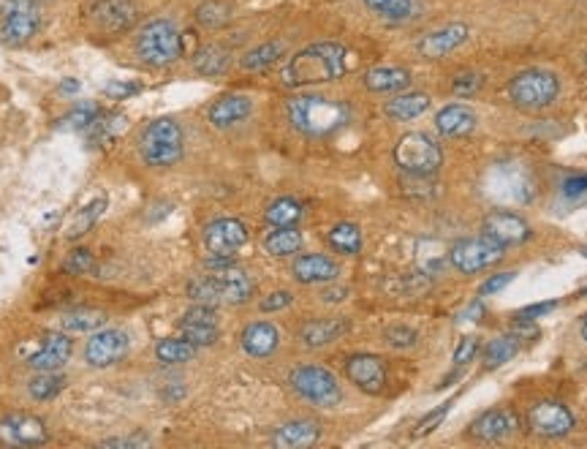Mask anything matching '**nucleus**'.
<instances>
[{
    "instance_id": "nucleus-1",
    "label": "nucleus",
    "mask_w": 587,
    "mask_h": 449,
    "mask_svg": "<svg viewBox=\"0 0 587 449\" xmlns=\"http://www.w3.org/2000/svg\"><path fill=\"white\" fill-rule=\"evenodd\" d=\"M348 71V49L337 41H318L299 49L297 55L283 66V85L286 88H310L335 82Z\"/></svg>"
},
{
    "instance_id": "nucleus-2",
    "label": "nucleus",
    "mask_w": 587,
    "mask_h": 449,
    "mask_svg": "<svg viewBox=\"0 0 587 449\" xmlns=\"http://www.w3.org/2000/svg\"><path fill=\"white\" fill-rule=\"evenodd\" d=\"M286 115L294 131L305 137H329L351 120V109L343 101L318 96V93H305V96L289 98Z\"/></svg>"
},
{
    "instance_id": "nucleus-3",
    "label": "nucleus",
    "mask_w": 587,
    "mask_h": 449,
    "mask_svg": "<svg viewBox=\"0 0 587 449\" xmlns=\"http://www.w3.org/2000/svg\"><path fill=\"white\" fill-rule=\"evenodd\" d=\"M253 292H256V286H253L251 275L240 270V267H234V264L218 267L210 275L193 278L191 284H188V297L204 305L248 303Z\"/></svg>"
},
{
    "instance_id": "nucleus-4",
    "label": "nucleus",
    "mask_w": 587,
    "mask_h": 449,
    "mask_svg": "<svg viewBox=\"0 0 587 449\" xmlns=\"http://www.w3.org/2000/svg\"><path fill=\"white\" fill-rule=\"evenodd\" d=\"M482 191L495 205H528L536 196V180L520 161H498L484 172Z\"/></svg>"
},
{
    "instance_id": "nucleus-5",
    "label": "nucleus",
    "mask_w": 587,
    "mask_h": 449,
    "mask_svg": "<svg viewBox=\"0 0 587 449\" xmlns=\"http://www.w3.org/2000/svg\"><path fill=\"white\" fill-rule=\"evenodd\" d=\"M139 156L153 169H169L183 158V128L172 118H158L139 137Z\"/></svg>"
},
{
    "instance_id": "nucleus-6",
    "label": "nucleus",
    "mask_w": 587,
    "mask_h": 449,
    "mask_svg": "<svg viewBox=\"0 0 587 449\" xmlns=\"http://www.w3.org/2000/svg\"><path fill=\"white\" fill-rule=\"evenodd\" d=\"M395 164L411 177H433L443 164V150L430 134L411 131L397 139Z\"/></svg>"
},
{
    "instance_id": "nucleus-7",
    "label": "nucleus",
    "mask_w": 587,
    "mask_h": 449,
    "mask_svg": "<svg viewBox=\"0 0 587 449\" xmlns=\"http://www.w3.org/2000/svg\"><path fill=\"white\" fill-rule=\"evenodd\" d=\"M136 55L150 66H169L183 55V36L172 20H150L136 36Z\"/></svg>"
},
{
    "instance_id": "nucleus-8",
    "label": "nucleus",
    "mask_w": 587,
    "mask_h": 449,
    "mask_svg": "<svg viewBox=\"0 0 587 449\" xmlns=\"http://www.w3.org/2000/svg\"><path fill=\"white\" fill-rule=\"evenodd\" d=\"M289 384L294 387L299 398L316 403L321 409H332L343 401V390L337 384L335 373L321 368V365H299L289 376Z\"/></svg>"
},
{
    "instance_id": "nucleus-9",
    "label": "nucleus",
    "mask_w": 587,
    "mask_h": 449,
    "mask_svg": "<svg viewBox=\"0 0 587 449\" xmlns=\"http://www.w3.org/2000/svg\"><path fill=\"white\" fill-rule=\"evenodd\" d=\"M560 93V79L552 71L528 69L511 79L509 96L520 109H544L555 104Z\"/></svg>"
},
{
    "instance_id": "nucleus-10",
    "label": "nucleus",
    "mask_w": 587,
    "mask_h": 449,
    "mask_svg": "<svg viewBox=\"0 0 587 449\" xmlns=\"http://www.w3.org/2000/svg\"><path fill=\"white\" fill-rule=\"evenodd\" d=\"M41 25L36 0H0V41L9 47L28 44Z\"/></svg>"
},
{
    "instance_id": "nucleus-11",
    "label": "nucleus",
    "mask_w": 587,
    "mask_h": 449,
    "mask_svg": "<svg viewBox=\"0 0 587 449\" xmlns=\"http://www.w3.org/2000/svg\"><path fill=\"white\" fill-rule=\"evenodd\" d=\"M503 251L506 248L501 243H495L492 237H487L482 232L479 237H465L460 243H454L449 248V262H452L454 270L473 275L482 273V270L492 267L495 262H501Z\"/></svg>"
},
{
    "instance_id": "nucleus-12",
    "label": "nucleus",
    "mask_w": 587,
    "mask_h": 449,
    "mask_svg": "<svg viewBox=\"0 0 587 449\" xmlns=\"http://www.w3.org/2000/svg\"><path fill=\"white\" fill-rule=\"evenodd\" d=\"M131 349V338L123 330H96L85 346V362L90 368H112Z\"/></svg>"
},
{
    "instance_id": "nucleus-13",
    "label": "nucleus",
    "mask_w": 587,
    "mask_h": 449,
    "mask_svg": "<svg viewBox=\"0 0 587 449\" xmlns=\"http://www.w3.org/2000/svg\"><path fill=\"white\" fill-rule=\"evenodd\" d=\"M530 430L539 433L544 439H563L574 430V414L566 403L560 401H541L536 403L528 414Z\"/></svg>"
},
{
    "instance_id": "nucleus-14",
    "label": "nucleus",
    "mask_w": 587,
    "mask_h": 449,
    "mask_svg": "<svg viewBox=\"0 0 587 449\" xmlns=\"http://www.w3.org/2000/svg\"><path fill=\"white\" fill-rule=\"evenodd\" d=\"M0 441L11 447H36L47 441V425L33 414H6L0 420Z\"/></svg>"
},
{
    "instance_id": "nucleus-15",
    "label": "nucleus",
    "mask_w": 587,
    "mask_h": 449,
    "mask_svg": "<svg viewBox=\"0 0 587 449\" xmlns=\"http://www.w3.org/2000/svg\"><path fill=\"white\" fill-rule=\"evenodd\" d=\"M248 243V229L237 218H218L204 229V245L215 256H234Z\"/></svg>"
},
{
    "instance_id": "nucleus-16",
    "label": "nucleus",
    "mask_w": 587,
    "mask_h": 449,
    "mask_svg": "<svg viewBox=\"0 0 587 449\" xmlns=\"http://www.w3.org/2000/svg\"><path fill=\"white\" fill-rule=\"evenodd\" d=\"M180 330H183L185 341H191L196 349L199 346H212L221 335V327H218V313L212 305L196 303L191 311H185L183 322H180Z\"/></svg>"
},
{
    "instance_id": "nucleus-17",
    "label": "nucleus",
    "mask_w": 587,
    "mask_h": 449,
    "mask_svg": "<svg viewBox=\"0 0 587 449\" xmlns=\"http://www.w3.org/2000/svg\"><path fill=\"white\" fill-rule=\"evenodd\" d=\"M482 232L492 237L495 243H501L503 248H509V245H522L528 240L530 226L522 215L509 213V210H495L482 221Z\"/></svg>"
},
{
    "instance_id": "nucleus-18",
    "label": "nucleus",
    "mask_w": 587,
    "mask_h": 449,
    "mask_svg": "<svg viewBox=\"0 0 587 449\" xmlns=\"http://www.w3.org/2000/svg\"><path fill=\"white\" fill-rule=\"evenodd\" d=\"M346 376L362 392L378 395L386 384V365L376 354H354L346 360Z\"/></svg>"
},
{
    "instance_id": "nucleus-19",
    "label": "nucleus",
    "mask_w": 587,
    "mask_h": 449,
    "mask_svg": "<svg viewBox=\"0 0 587 449\" xmlns=\"http://www.w3.org/2000/svg\"><path fill=\"white\" fill-rule=\"evenodd\" d=\"M465 41H468V25L452 22V25H443V28L438 30H430L427 36L419 39L416 49H419V55H422V58L438 60V58H446V55H452L454 49H460Z\"/></svg>"
},
{
    "instance_id": "nucleus-20",
    "label": "nucleus",
    "mask_w": 587,
    "mask_h": 449,
    "mask_svg": "<svg viewBox=\"0 0 587 449\" xmlns=\"http://www.w3.org/2000/svg\"><path fill=\"white\" fill-rule=\"evenodd\" d=\"M520 428V422H517V414L511 409H492L484 411L482 417H476L471 422V428H468V436L473 441H484V444H490V441H503L509 439L514 430Z\"/></svg>"
},
{
    "instance_id": "nucleus-21",
    "label": "nucleus",
    "mask_w": 587,
    "mask_h": 449,
    "mask_svg": "<svg viewBox=\"0 0 587 449\" xmlns=\"http://www.w3.org/2000/svg\"><path fill=\"white\" fill-rule=\"evenodd\" d=\"M71 352H74V341L68 338V332H47L39 352L28 357V365L33 371H60Z\"/></svg>"
},
{
    "instance_id": "nucleus-22",
    "label": "nucleus",
    "mask_w": 587,
    "mask_h": 449,
    "mask_svg": "<svg viewBox=\"0 0 587 449\" xmlns=\"http://www.w3.org/2000/svg\"><path fill=\"white\" fill-rule=\"evenodd\" d=\"M90 17L104 33H123L134 25L136 6L131 0H101L93 6Z\"/></svg>"
},
{
    "instance_id": "nucleus-23",
    "label": "nucleus",
    "mask_w": 587,
    "mask_h": 449,
    "mask_svg": "<svg viewBox=\"0 0 587 449\" xmlns=\"http://www.w3.org/2000/svg\"><path fill=\"white\" fill-rule=\"evenodd\" d=\"M476 126H479V118L465 104H449V107H443L435 115V128H438V134H443V137H468V134L476 131Z\"/></svg>"
},
{
    "instance_id": "nucleus-24",
    "label": "nucleus",
    "mask_w": 587,
    "mask_h": 449,
    "mask_svg": "<svg viewBox=\"0 0 587 449\" xmlns=\"http://www.w3.org/2000/svg\"><path fill=\"white\" fill-rule=\"evenodd\" d=\"M291 273L299 284H329L340 275V267L324 254H305L294 262Z\"/></svg>"
},
{
    "instance_id": "nucleus-25",
    "label": "nucleus",
    "mask_w": 587,
    "mask_h": 449,
    "mask_svg": "<svg viewBox=\"0 0 587 449\" xmlns=\"http://www.w3.org/2000/svg\"><path fill=\"white\" fill-rule=\"evenodd\" d=\"M253 112V101L248 96H240V93H231V96L218 98L215 104L207 112V118L215 128H231L242 123Z\"/></svg>"
},
{
    "instance_id": "nucleus-26",
    "label": "nucleus",
    "mask_w": 587,
    "mask_h": 449,
    "mask_svg": "<svg viewBox=\"0 0 587 449\" xmlns=\"http://www.w3.org/2000/svg\"><path fill=\"white\" fill-rule=\"evenodd\" d=\"M348 330H351L348 319H316V322H308L299 330V341L308 349H321V346L340 341Z\"/></svg>"
},
{
    "instance_id": "nucleus-27",
    "label": "nucleus",
    "mask_w": 587,
    "mask_h": 449,
    "mask_svg": "<svg viewBox=\"0 0 587 449\" xmlns=\"http://www.w3.org/2000/svg\"><path fill=\"white\" fill-rule=\"evenodd\" d=\"M240 343L251 357H270L280 346V332L270 322H253L242 330Z\"/></svg>"
},
{
    "instance_id": "nucleus-28",
    "label": "nucleus",
    "mask_w": 587,
    "mask_h": 449,
    "mask_svg": "<svg viewBox=\"0 0 587 449\" xmlns=\"http://www.w3.org/2000/svg\"><path fill=\"white\" fill-rule=\"evenodd\" d=\"M321 436V428L316 422L310 420H294L280 425L275 433H272V444L280 449H302V447H313Z\"/></svg>"
},
{
    "instance_id": "nucleus-29",
    "label": "nucleus",
    "mask_w": 587,
    "mask_h": 449,
    "mask_svg": "<svg viewBox=\"0 0 587 449\" xmlns=\"http://www.w3.org/2000/svg\"><path fill=\"white\" fill-rule=\"evenodd\" d=\"M362 82L373 93H400L411 85V71L403 66H376L367 71Z\"/></svg>"
},
{
    "instance_id": "nucleus-30",
    "label": "nucleus",
    "mask_w": 587,
    "mask_h": 449,
    "mask_svg": "<svg viewBox=\"0 0 587 449\" xmlns=\"http://www.w3.org/2000/svg\"><path fill=\"white\" fill-rule=\"evenodd\" d=\"M430 109V96L427 93H397L384 104V115L400 123L422 118L424 112Z\"/></svg>"
},
{
    "instance_id": "nucleus-31",
    "label": "nucleus",
    "mask_w": 587,
    "mask_h": 449,
    "mask_svg": "<svg viewBox=\"0 0 587 449\" xmlns=\"http://www.w3.org/2000/svg\"><path fill=\"white\" fill-rule=\"evenodd\" d=\"M449 262V251H446V245L441 240H433V237H422L419 243H416V264H419V270L424 275H438Z\"/></svg>"
},
{
    "instance_id": "nucleus-32",
    "label": "nucleus",
    "mask_w": 587,
    "mask_h": 449,
    "mask_svg": "<svg viewBox=\"0 0 587 449\" xmlns=\"http://www.w3.org/2000/svg\"><path fill=\"white\" fill-rule=\"evenodd\" d=\"M231 52L221 44H207L196 55H193V69L199 71L202 77H221L223 71L229 69Z\"/></svg>"
},
{
    "instance_id": "nucleus-33",
    "label": "nucleus",
    "mask_w": 587,
    "mask_h": 449,
    "mask_svg": "<svg viewBox=\"0 0 587 449\" xmlns=\"http://www.w3.org/2000/svg\"><path fill=\"white\" fill-rule=\"evenodd\" d=\"M264 248L272 256H291L302 248V232L297 226H272V232L264 237Z\"/></svg>"
},
{
    "instance_id": "nucleus-34",
    "label": "nucleus",
    "mask_w": 587,
    "mask_h": 449,
    "mask_svg": "<svg viewBox=\"0 0 587 449\" xmlns=\"http://www.w3.org/2000/svg\"><path fill=\"white\" fill-rule=\"evenodd\" d=\"M286 52V44L283 41H264L259 47H253L251 52H245L240 60V66L245 71H264L275 66Z\"/></svg>"
},
{
    "instance_id": "nucleus-35",
    "label": "nucleus",
    "mask_w": 587,
    "mask_h": 449,
    "mask_svg": "<svg viewBox=\"0 0 587 449\" xmlns=\"http://www.w3.org/2000/svg\"><path fill=\"white\" fill-rule=\"evenodd\" d=\"M106 324V313L96 308H79V311L66 313L60 319V330L68 335H82V332H96Z\"/></svg>"
},
{
    "instance_id": "nucleus-36",
    "label": "nucleus",
    "mask_w": 587,
    "mask_h": 449,
    "mask_svg": "<svg viewBox=\"0 0 587 449\" xmlns=\"http://www.w3.org/2000/svg\"><path fill=\"white\" fill-rule=\"evenodd\" d=\"M305 215V207L299 205L291 196H280L275 199L267 210H264V221L270 226H297Z\"/></svg>"
},
{
    "instance_id": "nucleus-37",
    "label": "nucleus",
    "mask_w": 587,
    "mask_h": 449,
    "mask_svg": "<svg viewBox=\"0 0 587 449\" xmlns=\"http://www.w3.org/2000/svg\"><path fill=\"white\" fill-rule=\"evenodd\" d=\"M106 210V196H96L93 202H87L82 210H79L74 218H71V224L66 226V237L68 240H77V237L87 235L93 226H96V221L104 215Z\"/></svg>"
},
{
    "instance_id": "nucleus-38",
    "label": "nucleus",
    "mask_w": 587,
    "mask_h": 449,
    "mask_svg": "<svg viewBox=\"0 0 587 449\" xmlns=\"http://www.w3.org/2000/svg\"><path fill=\"white\" fill-rule=\"evenodd\" d=\"M520 352V338H514V335H501V338H492L487 343V349H484V365L487 368H501L509 360H514Z\"/></svg>"
},
{
    "instance_id": "nucleus-39",
    "label": "nucleus",
    "mask_w": 587,
    "mask_h": 449,
    "mask_svg": "<svg viewBox=\"0 0 587 449\" xmlns=\"http://www.w3.org/2000/svg\"><path fill=\"white\" fill-rule=\"evenodd\" d=\"M66 387V379L58 371H36V376L28 381V392L33 401H52L58 398Z\"/></svg>"
},
{
    "instance_id": "nucleus-40",
    "label": "nucleus",
    "mask_w": 587,
    "mask_h": 449,
    "mask_svg": "<svg viewBox=\"0 0 587 449\" xmlns=\"http://www.w3.org/2000/svg\"><path fill=\"white\" fill-rule=\"evenodd\" d=\"M155 357L164 365H180V362H188L196 357V346L191 341H185V338H164L155 346Z\"/></svg>"
},
{
    "instance_id": "nucleus-41",
    "label": "nucleus",
    "mask_w": 587,
    "mask_h": 449,
    "mask_svg": "<svg viewBox=\"0 0 587 449\" xmlns=\"http://www.w3.org/2000/svg\"><path fill=\"white\" fill-rule=\"evenodd\" d=\"M365 6L386 22H405L414 17V0H365Z\"/></svg>"
},
{
    "instance_id": "nucleus-42",
    "label": "nucleus",
    "mask_w": 587,
    "mask_h": 449,
    "mask_svg": "<svg viewBox=\"0 0 587 449\" xmlns=\"http://www.w3.org/2000/svg\"><path fill=\"white\" fill-rule=\"evenodd\" d=\"M329 245L335 248L337 254L357 256L362 251V232L354 224H337L329 232Z\"/></svg>"
},
{
    "instance_id": "nucleus-43",
    "label": "nucleus",
    "mask_w": 587,
    "mask_h": 449,
    "mask_svg": "<svg viewBox=\"0 0 587 449\" xmlns=\"http://www.w3.org/2000/svg\"><path fill=\"white\" fill-rule=\"evenodd\" d=\"M196 20L202 22L204 28H221V25L231 20V9L221 0H207L196 11Z\"/></svg>"
},
{
    "instance_id": "nucleus-44",
    "label": "nucleus",
    "mask_w": 587,
    "mask_h": 449,
    "mask_svg": "<svg viewBox=\"0 0 587 449\" xmlns=\"http://www.w3.org/2000/svg\"><path fill=\"white\" fill-rule=\"evenodd\" d=\"M101 118V109L96 107V104H90V101H85V104H77V107L68 112V118L63 120V126L68 128H87L93 126L96 120Z\"/></svg>"
},
{
    "instance_id": "nucleus-45",
    "label": "nucleus",
    "mask_w": 587,
    "mask_h": 449,
    "mask_svg": "<svg viewBox=\"0 0 587 449\" xmlns=\"http://www.w3.org/2000/svg\"><path fill=\"white\" fill-rule=\"evenodd\" d=\"M482 88H484V77L479 74V71H460L452 82L454 96H460V98L476 96Z\"/></svg>"
},
{
    "instance_id": "nucleus-46",
    "label": "nucleus",
    "mask_w": 587,
    "mask_h": 449,
    "mask_svg": "<svg viewBox=\"0 0 587 449\" xmlns=\"http://www.w3.org/2000/svg\"><path fill=\"white\" fill-rule=\"evenodd\" d=\"M384 338L389 346H395V349H408V346H414L419 341V332L411 330V327H389L384 332Z\"/></svg>"
},
{
    "instance_id": "nucleus-47",
    "label": "nucleus",
    "mask_w": 587,
    "mask_h": 449,
    "mask_svg": "<svg viewBox=\"0 0 587 449\" xmlns=\"http://www.w3.org/2000/svg\"><path fill=\"white\" fill-rule=\"evenodd\" d=\"M93 267H96V262H93V254H90V251H85V248L71 251V256H68V262H66V270L74 275L90 273Z\"/></svg>"
},
{
    "instance_id": "nucleus-48",
    "label": "nucleus",
    "mask_w": 587,
    "mask_h": 449,
    "mask_svg": "<svg viewBox=\"0 0 587 449\" xmlns=\"http://www.w3.org/2000/svg\"><path fill=\"white\" fill-rule=\"evenodd\" d=\"M476 352H479V343H476V338H462L460 346L454 349V365L460 368V365H468V362L476 357Z\"/></svg>"
},
{
    "instance_id": "nucleus-49",
    "label": "nucleus",
    "mask_w": 587,
    "mask_h": 449,
    "mask_svg": "<svg viewBox=\"0 0 587 449\" xmlns=\"http://www.w3.org/2000/svg\"><path fill=\"white\" fill-rule=\"evenodd\" d=\"M449 409H452V401H446L438 411H433V414H427L422 422H419V430H416V436H424V433H430V430L435 428V425H441V420L449 414Z\"/></svg>"
},
{
    "instance_id": "nucleus-50",
    "label": "nucleus",
    "mask_w": 587,
    "mask_h": 449,
    "mask_svg": "<svg viewBox=\"0 0 587 449\" xmlns=\"http://www.w3.org/2000/svg\"><path fill=\"white\" fill-rule=\"evenodd\" d=\"M291 300H294L291 292H272L270 297H264V300H261V311H267V313L283 311V308H289Z\"/></svg>"
},
{
    "instance_id": "nucleus-51",
    "label": "nucleus",
    "mask_w": 587,
    "mask_h": 449,
    "mask_svg": "<svg viewBox=\"0 0 587 449\" xmlns=\"http://www.w3.org/2000/svg\"><path fill=\"white\" fill-rule=\"evenodd\" d=\"M104 93L115 101H123L128 96H136L139 93V85H131V82H109L104 88Z\"/></svg>"
},
{
    "instance_id": "nucleus-52",
    "label": "nucleus",
    "mask_w": 587,
    "mask_h": 449,
    "mask_svg": "<svg viewBox=\"0 0 587 449\" xmlns=\"http://www.w3.org/2000/svg\"><path fill=\"white\" fill-rule=\"evenodd\" d=\"M514 275L517 273H501V275H492V278H487L482 284V289H479V294L482 297H487V294H495V292H501L503 286H509L511 281H514Z\"/></svg>"
},
{
    "instance_id": "nucleus-53",
    "label": "nucleus",
    "mask_w": 587,
    "mask_h": 449,
    "mask_svg": "<svg viewBox=\"0 0 587 449\" xmlns=\"http://www.w3.org/2000/svg\"><path fill=\"white\" fill-rule=\"evenodd\" d=\"M150 439L142 436V433H136V436H126V439H106L104 447H147Z\"/></svg>"
},
{
    "instance_id": "nucleus-54",
    "label": "nucleus",
    "mask_w": 587,
    "mask_h": 449,
    "mask_svg": "<svg viewBox=\"0 0 587 449\" xmlns=\"http://www.w3.org/2000/svg\"><path fill=\"white\" fill-rule=\"evenodd\" d=\"M558 308V303L552 300V303H539V305H530V308H525V311H520L517 316L520 319H539V316H547L549 311H555Z\"/></svg>"
},
{
    "instance_id": "nucleus-55",
    "label": "nucleus",
    "mask_w": 587,
    "mask_h": 449,
    "mask_svg": "<svg viewBox=\"0 0 587 449\" xmlns=\"http://www.w3.org/2000/svg\"><path fill=\"white\" fill-rule=\"evenodd\" d=\"M563 194L566 196H582L587 194V175L582 177H568L563 183Z\"/></svg>"
},
{
    "instance_id": "nucleus-56",
    "label": "nucleus",
    "mask_w": 587,
    "mask_h": 449,
    "mask_svg": "<svg viewBox=\"0 0 587 449\" xmlns=\"http://www.w3.org/2000/svg\"><path fill=\"white\" fill-rule=\"evenodd\" d=\"M348 297V289H343V286H337V289H324L321 292V300L324 303H343Z\"/></svg>"
},
{
    "instance_id": "nucleus-57",
    "label": "nucleus",
    "mask_w": 587,
    "mask_h": 449,
    "mask_svg": "<svg viewBox=\"0 0 587 449\" xmlns=\"http://www.w3.org/2000/svg\"><path fill=\"white\" fill-rule=\"evenodd\" d=\"M77 88H79V85L74 82V79H68V82H63V90H66V93H74Z\"/></svg>"
},
{
    "instance_id": "nucleus-58",
    "label": "nucleus",
    "mask_w": 587,
    "mask_h": 449,
    "mask_svg": "<svg viewBox=\"0 0 587 449\" xmlns=\"http://www.w3.org/2000/svg\"><path fill=\"white\" fill-rule=\"evenodd\" d=\"M582 338L587 341V316H585V322H582Z\"/></svg>"
},
{
    "instance_id": "nucleus-59",
    "label": "nucleus",
    "mask_w": 587,
    "mask_h": 449,
    "mask_svg": "<svg viewBox=\"0 0 587 449\" xmlns=\"http://www.w3.org/2000/svg\"><path fill=\"white\" fill-rule=\"evenodd\" d=\"M582 256H585V259H587V245H585V248H582Z\"/></svg>"
},
{
    "instance_id": "nucleus-60",
    "label": "nucleus",
    "mask_w": 587,
    "mask_h": 449,
    "mask_svg": "<svg viewBox=\"0 0 587 449\" xmlns=\"http://www.w3.org/2000/svg\"><path fill=\"white\" fill-rule=\"evenodd\" d=\"M585 71H587V52H585Z\"/></svg>"
},
{
    "instance_id": "nucleus-61",
    "label": "nucleus",
    "mask_w": 587,
    "mask_h": 449,
    "mask_svg": "<svg viewBox=\"0 0 587 449\" xmlns=\"http://www.w3.org/2000/svg\"><path fill=\"white\" fill-rule=\"evenodd\" d=\"M582 294H587V289H585V292H582Z\"/></svg>"
}]
</instances>
